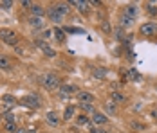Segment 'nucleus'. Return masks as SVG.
<instances>
[{
  "label": "nucleus",
  "mask_w": 157,
  "mask_h": 133,
  "mask_svg": "<svg viewBox=\"0 0 157 133\" xmlns=\"http://www.w3.org/2000/svg\"><path fill=\"white\" fill-rule=\"evenodd\" d=\"M139 32H141L143 36H155L157 34V24L155 22H146V24H143L141 27H139Z\"/></svg>",
  "instance_id": "nucleus-3"
},
{
  "label": "nucleus",
  "mask_w": 157,
  "mask_h": 133,
  "mask_svg": "<svg viewBox=\"0 0 157 133\" xmlns=\"http://www.w3.org/2000/svg\"><path fill=\"white\" fill-rule=\"evenodd\" d=\"M22 103L25 104L27 108H33V110L40 108V99H38V95H36V94H27V95L22 99Z\"/></svg>",
  "instance_id": "nucleus-4"
},
{
  "label": "nucleus",
  "mask_w": 157,
  "mask_h": 133,
  "mask_svg": "<svg viewBox=\"0 0 157 133\" xmlns=\"http://www.w3.org/2000/svg\"><path fill=\"white\" fill-rule=\"evenodd\" d=\"M92 76H94L96 79H103V77L107 76V70H105V68H94V70H92Z\"/></svg>",
  "instance_id": "nucleus-19"
},
{
  "label": "nucleus",
  "mask_w": 157,
  "mask_h": 133,
  "mask_svg": "<svg viewBox=\"0 0 157 133\" xmlns=\"http://www.w3.org/2000/svg\"><path fill=\"white\" fill-rule=\"evenodd\" d=\"M0 7H4V9L13 7V0H2V2H0Z\"/></svg>",
  "instance_id": "nucleus-28"
},
{
  "label": "nucleus",
  "mask_w": 157,
  "mask_h": 133,
  "mask_svg": "<svg viewBox=\"0 0 157 133\" xmlns=\"http://www.w3.org/2000/svg\"><path fill=\"white\" fill-rule=\"evenodd\" d=\"M81 108H83V112H87V113H94L92 103H81Z\"/></svg>",
  "instance_id": "nucleus-24"
},
{
  "label": "nucleus",
  "mask_w": 157,
  "mask_h": 133,
  "mask_svg": "<svg viewBox=\"0 0 157 133\" xmlns=\"http://www.w3.org/2000/svg\"><path fill=\"white\" fill-rule=\"evenodd\" d=\"M90 133H98V130L96 128H90Z\"/></svg>",
  "instance_id": "nucleus-37"
},
{
  "label": "nucleus",
  "mask_w": 157,
  "mask_h": 133,
  "mask_svg": "<svg viewBox=\"0 0 157 133\" xmlns=\"http://www.w3.org/2000/svg\"><path fill=\"white\" fill-rule=\"evenodd\" d=\"M92 120H94L96 126H103V124H107V122H109L107 115H105V113H101V112H94V113H92Z\"/></svg>",
  "instance_id": "nucleus-6"
},
{
  "label": "nucleus",
  "mask_w": 157,
  "mask_h": 133,
  "mask_svg": "<svg viewBox=\"0 0 157 133\" xmlns=\"http://www.w3.org/2000/svg\"><path fill=\"white\" fill-rule=\"evenodd\" d=\"M69 6H74V7H78L79 13H89V2H79V0H72V2H69Z\"/></svg>",
  "instance_id": "nucleus-9"
},
{
  "label": "nucleus",
  "mask_w": 157,
  "mask_h": 133,
  "mask_svg": "<svg viewBox=\"0 0 157 133\" xmlns=\"http://www.w3.org/2000/svg\"><path fill=\"white\" fill-rule=\"evenodd\" d=\"M29 25H31V27H34V29H44V27H45V22H44V18L31 16V18H29Z\"/></svg>",
  "instance_id": "nucleus-11"
},
{
  "label": "nucleus",
  "mask_w": 157,
  "mask_h": 133,
  "mask_svg": "<svg viewBox=\"0 0 157 133\" xmlns=\"http://www.w3.org/2000/svg\"><path fill=\"white\" fill-rule=\"evenodd\" d=\"M45 119H47L49 126H58V124H60V117H58V113H56V112H47Z\"/></svg>",
  "instance_id": "nucleus-7"
},
{
  "label": "nucleus",
  "mask_w": 157,
  "mask_h": 133,
  "mask_svg": "<svg viewBox=\"0 0 157 133\" xmlns=\"http://www.w3.org/2000/svg\"><path fill=\"white\" fill-rule=\"evenodd\" d=\"M74 113H76V106L69 104V106L65 108V113H63V119H65V120H69L71 117H74Z\"/></svg>",
  "instance_id": "nucleus-16"
},
{
  "label": "nucleus",
  "mask_w": 157,
  "mask_h": 133,
  "mask_svg": "<svg viewBox=\"0 0 157 133\" xmlns=\"http://www.w3.org/2000/svg\"><path fill=\"white\" fill-rule=\"evenodd\" d=\"M15 133H27V130H24V128H20V130H16Z\"/></svg>",
  "instance_id": "nucleus-35"
},
{
  "label": "nucleus",
  "mask_w": 157,
  "mask_h": 133,
  "mask_svg": "<svg viewBox=\"0 0 157 133\" xmlns=\"http://www.w3.org/2000/svg\"><path fill=\"white\" fill-rule=\"evenodd\" d=\"M20 4H22V6H24V7H29V9H31V2H29V0H22V2H20Z\"/></svg>",
  "instance_id": "nucleus-33"
},
{
  "label": "nucleus",
  "mask_w": 157,
  "mask_h": 133,
  "mask_svg": "<svg viewBox=\"0 0 157 133\" xmlns=\"http://www.w3.org/2000/svg\"><path fill=\"white\" fill-rule=\"evenodd\" d=\"M125 99H126V97L121 94V92H112V101H114V103H116V101H119V103H121V101H125Z\"/></svg>",
  "instance_id": "nucleus-23"
},
{
  "label": "nucleus",
  "mask_w": 157,
  "mask_h": 133,
  "mask_svg": "<svg viewBox=\"0 0 157 133\" xmlns=\"http://www.w3.org/2000/svg\"><path fill=\"white\" fill-rule=\"evenodd\" d=\"M58 90H60V95H62V97H69L71 94L76 92V87H72V85H62Z\"/></svg>",
  "instance_id": "nucleus-8"
},
{
  "label": "nucleus",
  "mask_w": 157,
  "mask_h": 133,
  "mask_svg": "<svg viewBox=\"0 0 157 133\" xmlns=\"http://www.w3.org/2000/svg\"><path fill=\"white\" fill-rule=\"evenodd\" d=\"M52 32H54V38H56L58 42H65V32H63L60 27H54V31H52Z\"/></svg>",
  "instance_id": "nucleus-18"
},
{
  "label": "nucleus",
  "mask_w": 157,
  "mask_h": 133,
  "mask_svg": "<svg viewBox=\"0 0 157 133\" xmlns=\"http://www.w3.org/2000/svg\"><path fill=\"white\" fill-rule=\"evenodd\" d=\"M132 126H134L136 130H144V124H137V120H136V122H134Z\"/></svg>",
  "instance_id": "nucleus-34"
},
{
  "label": "nucleus",
  "mask_w": 157,
  "mask_h": 133,
  "mask_svg": "<svg viewBox=\"0 0 157 133\" xmlns=\"http://www.w3.org/2000/svg\"><path fill=\"white\" fill-rule=\"evenodd\" d=\"M139 13V7H137V4H128L125 7V11H123V15L128 16V18H132V20H136V16Z\"/></svg>",
  "instance_id": "nucleus-5"
},
{
  "label": "nucleus",
  "mask_w": 157,
  "mask_h": 133,
  "mask_svg": "<svg viewBox=\"0 0 157 133\" xmlns=\"http://www.w3.org/2000/svg\"><path fill=\"white\" fill-rule=\"evenodd\" d=\"M9 68H11V59L0 54V70H9Z\"/></svg>",
  "instance_id": "nucleus-14"
},
{
  "label": "nucleus",
  "mask_w": 157,
  "mask_h": 133,
  "mask_svg": "<svg viewBox=\"0 0 157 133\" xmlns=\"http://www.w3.org/2000/svg\"><path fill=\"white\" fill-rule=\"evenodd\" d=\"M76 97H78L79 103H92V94H89V92H78L76 94Z\"/></svg>",
  "instance_id": "nucleus-13"
},
{
  "label": "nucleus",
  "mask_w": 157,
  "mask_h": 133,
  "mask_svg": "<svg viewBox=\"0 0 157 133\" xmlns=\"http://www.w3.org/2000/svg\"><path fill=\"white\" fill-rule=\"evenodd\" d=\"M54 7H56V11L60 13V15H67L69 13V9H71V6L69 4H54Z\"/></svg>",
  "instance_id": "nucleus-17"
},
{
  "label": "nucleus",
  "mask_w": 157,
  "mask_h": 133,
  "mask_svg": "<svg viewBox=\"0 0 157 133\" xmlns=\"http://www.w3.org/2000/svg\"><path fill=\"white\" fill-rule=\"evenodd\" d=\"M148 13H150V15H157V7L154 4H148Z\"/></svg>",
  "instance_id": "nucleus-32"
},
{
  "label": "nucleus",
  "mask_w": 157,
  "mask_h": 133,
  "mask_svg": "<svg viewBox=\"0 0 157 133\" xmlns=\"http://www.w3.org/2000/svg\"><path fill=\"white\" fill-rule=\"evenodd\" d=\"M132 22H134V20H132V18H128V16H121V25H123V27H130V25H132Z\"/></svg>",
  "instance_id": "nucleus-25"
},
{
  "label": "nucleus",
  "mask_w": 157,
  "mask_h": 133,
  "mask_svg": "<svg viewBox=\"0 0 157 133\" xmlns=\"http://www.w3.org/2000/svg\"><path fill=\"white\" fill-rule=\"evenodd\" d=\"M0 40L7 45H16L18 36H16L15 31H11V29H0Z\"/></svg>",
  "instance_id": "nucleus-2"
},
{
  "label": "nucleus",
  "mask_w": 157,
  "mask_h": 133,
  "mask_svg": "<svg viewBox=\"0 0 157 133\" xmlns=\"http://www.w3.org/2000/svg\"><path fill=\"white\" fill-rule=\"evenodd\" d=\"M36 47H40L42 50H44V49H47V43H45V40H36Z\"/></svg>",
  "instance_id": "nucleus-31"
},
{
  "label": "nucleus",
  "mask_w": 157,
  "mask_h": 133,
  "mask_svg": "<svg viewBox=\"0 0 157 133\" xmlns=\"http://www.w3.org/2000/svg\"><path fill=\"white\" fill-rule=\"evenodd\" d=\"M105 112L110 113V115H114V113H116V103H114V101H109V103L105 104Z\"/></svg>",
  "instance_id": "nucleus-20"
},
{
  "label": "nucleus",
  "mask_w": 157,
  "mask_h": 133,
  "mask_svg": "<svg viewBox=\"0 0 157 133\" xmlns=\"http://www.w3.org/2000/svg\"><path fill=\"white\" fill-rule=\"evenodd\" d=\"M2 99H4V103H7V104H15L16 103V99L13 97V95H9V94H6Z\"/></svg>",
  "instance_id": "nucleus-27"
},
{
  "label": "nucleus",
  "mask_w": 157,
  "mask_h": 133,
  "mask_svg": "<svg viewBox=\"0 0 157 133\" xmlns=\"http://www.w3.org/2000/svg\"><path fill=\"white\" fill-rule=\"evenodd\" d=\"M6 131H7V133H15L16 131L15 120H7V122H6Z\"/></svg>",
  "instance_id": "nucleus-22"
},
{
  "label": "nucleus",
  "mask_w": 157,
  "mask_h": 133,
  "mask_svg": "<svg viewBox=\"0 0 157 133\" xmlns=\"http://www.w3.org/2000/svg\"><path fill=\"white\" fill-rule=\"evenodd\" d=\"M31 13H33V16H36V18H44L45 9H44L40 4H33V6H31Z\"/></svg>",
  "instance_id": "nucleus-12"
},
{
  "label": "nucleus",
  "mask_w": 157,
  "mask_h": 133,
  "mask_svg": "<svg viewBox=\"0 0 157 133\" xmlns=\"http://www.w3.org/2000/svg\"><path fill=\"white\" fill-rule=\"evenodd\" d=\"M98 133H107V131H105V130H101V128H99V130H98Z\"/></svg>",
  "instance_id": "nucleus-38"
},
{
  "label": "nucleus",
  "mask_w": 157,
  "mask_h": 133,
  "mask_svg": "<svg viewBox=\"0 0 157 133\" xmlns=\"http://www.w3.org/2000/svg\"><path fill=\"white\" fill-rule=\"evenodd\" d=\"M152 117H154V119H157V110H154V112H152Z\"/></svg>",
  "instance_id": "nucleus-36"
},
{
  "label": "nucleus",
  "mask_w": 157,
  "mask_h": 133,
  "mask_svg": "<svg viewBox=\"0 0 157 133\" xmlns=\"http://www.w3.org/2000/svg\"><path fill=\"white\" fill-rule=\"evenodd\" d=\"M65 32H71V34H83L85 31L78 29V27H67V29H65Z\"/></svg>",
  "instance_id": "nucleus-26"
},
{
  "label": "nucleus",
  "mask_w": 157,
  "mask_h": 133,
  "mask_svg": "<svg viewBox=\"0 0 157 133\" xmlns=\"http://www.w3.org/2000/svg\"><path fill=\"white\" fill-rule=\"evenodd\" d=\"M44 54H45V56H49V58H52V56H54L56 52H54V50H52L51 47H47V49H44Z\"/></svg>",
  "instance_id": "nucleus-30"
},
{
  "label": "nucleus",
  "mask_w": 157,
  "mask_h": 133,
  "mask_svg": "<svg viewBox=\"0 0 157 133\" xmlns=\"http://www.w3.org/2000/svg\"><path fill=\"white\" fill-rule=\"evenodd\" d=\"M76 124H78V126H89V117H87L85 113H83V115H78Z\"/></svg>",
  "instance_id": "nucleus-21"
},
{
  "label": "nucleus",
  "mask_w": 157,
  "mask_h": 133,
  "mask_svg": "<svg viewBox=\"0 0 157 133\" xmlns=\"http://www.w3.org/2000/svg\"><path fill=\"white\" fill-rule=\"evenodd\" d=\"M126 77H128L130 81H136V83H137V81H141V74H139L136 68H130V70L126 72Z\"/></svg>",
  "instance_id": "nucleus-15"
},
{
  "label": "nucleus",
  "mask_w": 157,
  "mask_h": 133,
  "mask_svg": "<svg viewBox=\"0 0 157 133\" xmlns=\"http://www.w3.org/2000/svg\"><path fill=\"white\" fill-rule=\"evenodd\" d=\"M27 133H34V130H27Z\"/></svg>",
  "instance_id": "nucleus-39"
},
{
  "label": "nucleus",
  "mask_w": 157,
  "mask_h": 133,
  "mask_svg": "<svg viewBox=\"0 0 157 133\" xmlns=\"http://www.w3.org/2000/svg\"><path fill=\"white\" fill-rule=\"evenodd\" d=\"M47 15H49V18H51V22H62V18H63V16L56 11L54 6H51V7L47 9Z\"/></svg>",
  "instance_id": "nucleus-10"
},
{
  "label": "nucleus",
  "mask_w": 157,
  "mask_h": 133,
  "mask_svg": "<svg viewBox=\"0 0 157 133\" xmlns=\"http://www.w3.org/2000/svg\"><path fill=\"white\" fill-rule=\"evenodd\" d=\"M40 83H42V85H44L47 90H56V88H60V87H62V85H60L58 76H54V74L42 76V77H40Z\"/></svg>",
  "instance_id": "nucleus-1"
},
{
  "label": "nucleus",
  "mask_w": 157,
  "mask_h": 133,
  "mask_svg": "<svg viewBox=\"0 0 157 133\" xmlns=\"http://www.w3.org/2000/svg\"><path fill=\"white\" fill-rule=\"evenodd\" d=\"M52 31H49V29H45L44 32H42V40H49V38H52Z\"/></svg>",
  "instance_id": "nucleus-29"
}]
</instances>
